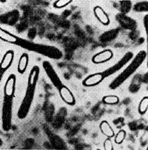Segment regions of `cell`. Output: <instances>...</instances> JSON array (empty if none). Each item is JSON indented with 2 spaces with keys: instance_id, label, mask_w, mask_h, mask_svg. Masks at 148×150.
<instances>
[{
  "instance_id": "6da1fadb",
  "label": "cell",
  "mask_w": 148,
  "mask_h": 150,
  "mask_svg": "<svg viewBox=\"0 0 148 150\" xmlns=\"http://www.w3.org/2000/svg\"><path fill=\"white\" fill-rule=\"evenodd\" d=\"M104 80V76L102 73H97L88 76L82 82V84L85 87H93L96 86Z\"/></svg>"
},
{
  "instance_id": "7a4b0ae2",
  "label": "cell",
  "mask_w": 148,
  "mask_h": 150,
  "mask_svg": "<svg viewBox=\"0 0 148 150\" xmlns=\"http://www.w3.org/2000/svg\"><path fill=\"white\" fill-rule=\"evenodd\" d=\"M113 56V52L110 50H105L103 51L99 52L97 54L93 56L92 62L95 64H101L110 60Z\"/></svg>"
},
{
  "instance_id": "3957f363",
  "label": "cell",
  "mask_w": 148,
  "mask_h": 150,
  "mask_svg": "<svg viewBox=\"0 0 148 150\" xmlns=\"http://www.w3.org/2000/svg\"><path fill=\"white\" fill-rule=\"evenodd\" d=\"M59 94H60L62 99L69 105H74L76 104V100L74 96L73 95L72 92L66 87V86H62L59 89Z\"/></svg>"
},
{
  "instance_id": "277c9868",
  "label": "cell",
  "mask_w": 148,
  "mask_h": 150,
  "mask_svg": "<svg viewBox=\"0 0 148 150\" xmlns=\"http://www.w3.org/2000/svg\"><path fill=\"white\" fill-rule=\"evenodd\" d=\"M93 12H94L96 17L97 18L98 20L104 25H108L110 24V19L108 17L107 14L105 12L102 8L99 6L95 7L93 9Z\"/></svg>"
},
{
  "instance_id": "5b68a950",
  "label": "cell",
  "mask_w": 148,
  "mask_h": 150,
  "mask_svg": "<svg viewBox=\"0 0 148 150\" xmlns=\"http://www.w3.org/2000/svg\"><path fill=\"white\" fill-rule=\"evenodd\" d=\"M16 77L14 75H11L6 81L5 86V94L8 97H11L14 95V88H15Z\"/></svg>"
},
{
  "instance_id": "8992f818",
  "label": "cell",
  "mask_w": 148,
  "mask_h": 150,
  "mask_svg": "<svg viewBox=\"0 0 148 150\" xmlns=\"http://www.w3.org/2000/svg\"><path fill=\"white\" fill-rule=\"evenodd\" d=\"M14 53L13 50H9L4 55L2 60L0 64V68L2 70H5L8 69L12 64L13 60H14Z\"/></svg>"
},
{
  "instance_id": "52a82bcc",
  "label": "cell",
  "mask_w": 148,
  "mask_h": 150,
  "mask_svg": "<svg viewBox=\"0 0 148 150\" xmlns=\"http://www.w3.org/2000/svg\"><path fill=\"white\" fill-rule=\"evenodd\" d=\"M99 127H100V130L102 131V132L108 138H112L115 135L114 130L112 129V127L107 121H102Z\"/></svg>"
},
{
  "instance_id": "ba28073f",
  "label": "cell",
  "mask_w": 148,
  "mask_h": 150,
  "mask_svg": "<svg viewBox=\"0 0 148 150\" xmlns=\"http://www.w3.org/2000/svg\"><path fill=\"white\" fill-rule=\"evenodd\" d=\"M28 55L26 53H23L19 59L18 64V72L21 74L24 73L26 70L28 64Z\"/></svg>"
},
{
  "instance_id": "9c48e42d",
  "label": "cell",
  "mask_w": 148,
  "mask_h": 150,
  "mask_svg": "<svg viewBox=\"0 0 148 150\" xmlns=\"http://www.w3.org/2000/svg\"><path fill=\"white\" fill-rule=\"evenodd\" d=\"M0 39L5 42H11V43H16L17 42V38L15 36L4 30L1 28H0Z\"/></svg>"
},
{
  "instance_id": "30bf717a",
  "label": "cell",
  "mask_w": 148,
  "mask_h": 150,
  "mask_svg": "<svg viewBox=\"0 0 148 150\" xmlns=\"http://www.w3.org/2000/svg\"><path fill=\"white\" fill-rule=\"evenodd\" d=\"M38 76H39V67L37 66H35L33 68L31 74H30L29 79H28V81H29V82H28L29 84H31V85L35 84V83H36Z\"/></svg>"
},
{
  "instance_id": "8fae6325",
  "label": "cell",
  "mask_w": 148,
  "mask_h": 150,
  "mask_svg": "<svg viewBox=\"0 0 148 150\" xmlns=\"http://www.w3.org/2000/svg\"><path fill=\"white\" fill-rule=\"evenodd\" d=\"M103 103L106 104H116L119 102V98L116 96H106L102 98Z\"/></svg>"
},
{
  "instance_id": "7c38bea8",
  "label": "cell",
  "mask_w": 148,
  "mask_h": 150,
  "mask_svg": "<svg viewBox=\"0 0 148 150\" xmlns=\"http://www.w3.org/2000/svg\"><path fill=\"white\" fill-rule=\"evenodd\" d=\"M148 107V97L145 96L142 99L139 105V112L141 115H144L147 112Z\"/></svg>"
},
{
  "instance_id": "4fadbf2b",
  "label": "cell",
  "mask_w": 148,
  "mask_h": 150,
  "mask_svg": "<svg viewBox=\"0 0 148 150\" xmlns=\"http://www.w3.org/2000/svg\"><path fill=\"white\" fill-rule=\"evenodd\" d=\"M125 137H126V132L125 130H120L119 132L116 134V137H115V143L117 144H122V142L125 140Z\"/></svg>"
},
{
  "instance_id": "5bb4252c",
  "label": "cell",
  "mask_w": 148,
  "mask_h": 150,
  "mask_svg": "<svg viewBox=\"0 0 148 150\" xmlns=\"http://www.w3.org/2000/svg\"><path fill=\"white\" fill-rule=\"evenodd\" d=\"M71 2L70 0H57L53 4V7L56 8H65Z\"/></svg>"
},
{
  "instance_id": "9a60e30c",
  "label": "cell",
  "mask_w": 148,
  "mask_h": 150,
  "mask_svg": "<svg viewBox=\"0 0 148 150\" xmlns=\"http://www.w3.org/2000/svg\"><path fill=\"white\" fill-rule=\"evenodd\" d=\"M104 149L105 150H113V146L112 141L110 140V138H108L104 142Z\"/></svg>"
}]
</instances>
